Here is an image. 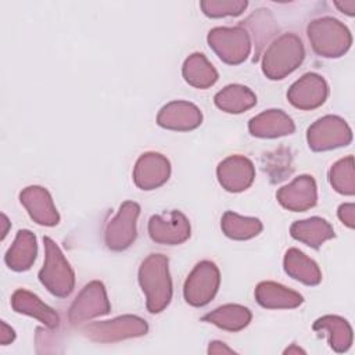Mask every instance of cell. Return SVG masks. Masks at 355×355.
I'll return each mask as SVG.
<instances>
[{
	"instance_id": "cell-1",
	"label": "cell",
	"mask_w": 355,
	"mask_h": 355,
	"mask_svg": "<svg viewBox=\"0 0 355 355\" xmlns=\"http://www.w3.org/2000/svg\"><path fill=\"white\" fill-rule=\"evenodd\" d=\"M169 261L162 254H150L139 268V284L146 295L150 313L162 312L172 300Z\"/></svg>"
},
{
	"instance_id": "cell-2",
	"label": "cell",
	"mask_w": 355,
	"mask_h": 355,
	"mask_svg": "<svg viewBox=\"0 0 355 355\" xmlns=\"http://www.w3.org/2000/svg\"><path fill=\"white\" fill-rule=\"evenodd\" d=\"M305 58V47L295 33L276 37L262 55V72L272 80H279L294 72Z\"/></svg>"
},
{
	"instance_id": "cell-3",
	"label": "cell",
	"mask_w": 355,
	"mask_h": 355,
	"mask_svg": "<svg viewBox=\"0 0 355 355\" xmlns=\"http://www.w3.org/2000/svg\"><path fill=\"white\" fill-rule=\"evenodd\" d=\"M306 35L312 50L326 58H338L344 55L351 44L352 35L349 29L337 18L319 17L306 26Z\"/></svg>"
},
{
	"instance_id": "cell-4",
	"label": "cell",
	"mask_w": 355,
	"mask_h": 355,
	"mask_svg": "<svg viewBox=\"0 0 355 355\" xmlns=\"http://www.w3.org/2000/svg\"><path fill=\"white\" fill-rule=\"evenodd\" d=\"M44 263L39 270L40 283L58 298L68 297L75 287V273L54 240L43 237Z\"/></svg>"
},
{
	"instance_id": "cell-5",
	"label": "cell",
	"mask_w": 355,
	"mask_h": 355,
	"mask_svg": "<svg viewBox=\"0 0 355 355\" xmlns=\"http://www.w3.org/2000/svg\"><path fill=\"white\" fill-rule=\"evenodd\" d=\"M209 47L229 65H237L247 60L251 51V37L243 26H218L208 32Z\"/></svg>"
},
{
	"instance_id": "cell-6",
	"label": "cell",
	"mask_w": 355,
	"mask_h": 355,
	"mask_svg": "<svg viewBox=\"0 0 355 355\" xmlns=\"http://www.w3.org/2000/svg\"><path fill=\"white\" fill-rule=\"evenodd\" d=\"M306 141L312 151H329L348 146L352 141V130L341 116L324 115L308 128Z\"/></svg>"
},
{
	"instance_id": "cell-7",
	"label": "cell",
	"mask_w": 355,
	"mask_h": 355,
	"mask_svg": "<svg viewBox=\"0 0 355 355\" xmlns=\"http://www.w3.org/2000/svg\"><path fill=\"white\" fill-rule=\"evenodd\" d=\"M83 334L96 343H115L144 336L148 326L144 319L135 315H123L111 320L93 322L82 327Z\"/></svg>"
},
{
	"instance_id": "cell-8",
	"label": "cell",
	"mask_w": 355,
	"mask_h": 355,
	"mask_svg": "<svg viewBox=\"0 0 355 355\" xmlns=\"http://www.w3.org/2000/svg\"><path fill=\"white\" fill-rule=\"evenodd\" d=\"M220 273L212 261H201L187 276L183 286V295L191 306H204L218 293Z\"/></svg>"
},
{
	"instance_id": "cell-9",
	"label": "cell",
	"mask_w": 355,
	"mask_h": 355,
	"mask_svg": "<svg viewBox=\"0 0 355 355\" xmlns=\"http://www.w3.org/2000/svg\"><path fill=\"white\" fill-rule=\"evenodd\" d=\"M140 215V205L135 201L121 204L118 214L107 223L104 230L105 245L112 251H123L136 240V223Z\"/></svg>"
},
{
	"instance_id": "cell-10",
	"label": "cell",
	"mask_w": 355,
	"mask_h": 355,
	"mask_svg": "<svg viewBox=\"0 0 355 355\" xmlns=\"http://www.w3.org/2000/svg\"><path fill=\"white\" fill-rule=\"evenodd\" d=\"M111 311V304L107 297L105 287L101 282L93 280L87 283L68 311V320L71 324H79L97 316L107 315Z\"/></svg>"
},
{
	"instance_id": "cell-11",
	"label": "cell",
	"mask_w": 355,
	"mask_h": 355,
	"mask_svg": "<svg viewBox=\"0 0 355 355\" xmlns=\"http://www.w3.org/2000/svg\"><path fill=\"white\" fill-rule=\"evenodd\" d=\"M148 234L158 244L178 245L190 237V222L180 211L153 215L148 219Z\"/></svg>"
},
{
	"instance_id": "cell-12",
	"label": "cell",
	"mask_w": 355,
	"mask_h": 355,
	"mask_svg": "<svg viewBox=\"0 0 355 355\" xmlns=\"http://www.w3.org/2000/svg\"><path fill=\"white\" fill-rule=\"evenodd\" d=\"M329 96V85L323 76L315 72H308L295 80L288 92L287 100L298 110H315L320 107Z\"/></svg>"
},
{
	"instance_id": "cell-13",
	"label": "cell",
	"mask_w": 355,
	"mask_h": 355,
	"mask_svg": "<svg viewBox=\"0 0 355 355\" xmlns=\"http://www.w3.org/2000/svg\"><path fill=\"white\" fill-rule=\"evenodd\" d=\"M171 176L169 159L155 151L141 154L133 168V182L141 190H154Z\"/></svg>"
},
{
	"instance_id": "cell-14",
	"label": "cell",
	"mask_w": 355,
	"mask_h": 355,
	"mask_svg": "<svg viewBox=\"0 0 355 355\" xmlns=\"http://www.w3.org/2000/svg\"><path fill=\"white\" fill-rule=\"evenodd\" d=\"M216 176L226 191L240 193L252 184L255 179V166L247 157L234 154L225 158L218 165Z\"/></svg>"
},
{
	"instance_id": "cell-15",
	"label": "cell",
	"mask_w": 355,
	"mask_h": 355,
	"mask_svg": "<svg viewBox=\"0 0 355 355\" xmlns=\"http://www.w3.org/2000/svg\"><path fill=\"white\" fill-rule=\"evenodd\" d=\"M276 198L283 208L293 212H304L316 205V182L309 175L297 176L291 183L277 190Z\"/></svg>"
},
{
	"instance_id": "cell-16",
	"label": "cell",
	"mask_w": 355,
	"mask_h": 355,
	"mask_svg": "<svg viewBox=\"0 0 355 355\" xmlns=\"http://www.w3.org/2000/svg\"><path fill=\"white\" fill-rule=\"evenodd\" d=\"M202 122V112L201 110L190 103L183 100H175L168 104H165L158 115H157V123L161 128L169 129V130H179V132H187L198 128Z\"/></svg>"
},
{
	"instance_id": "cell-17",
	"label": "cell",
	"mask_w": 355,
	"mask_h": 355,
	"mask_svg": "<svg viewBox=\"0 0 355 355\" xmlns=\"http://www.w3.org/2000/svg\"><path fill=\"white\" fill-rule=\"evenodd\" d=\"M19 201L28 211L31 219L42 226H55L60 214L54 205L51 194L42 186H28L19 193Z\"/></svg>"
},
{
	"instance_id": "cell-18",
	"label": "cell",
	"mask_w": 355,
	"mask_h": 355,
	"mask_svg": "<svg viewBox=\"0 0 355 355\" xmlns=\"http://www.w3.org/2000/svg\"><path fill=\"white\" fill-rule=\"evenodd\" d=\"M248 130L255 137L276 139L291 135L295 130V125L284 111L266 110L250 119Z\"/></svg>"
},
{
	"instance_id": "cell-19",
	"label": "cell",
	"mask_w": 355,
	"mask_h": 355,
	"mask_svg": "<svg viewBox=\"0 0 355 355\" xmlns=\"http://www.w3.org/2000/svg\"><path fill=\"white\" fill-rule=\"evenodd\" d=\"M11 306L17 313L32 316L49 329H57L60 326L58 313L51 306L44 304L36 294L25 288H18L14 291L11 297Z\"/></svg>"
},
{
	"instance_id": "cell-20",
	"label": "cell",
	"mask_w": 355,
	"mask_h": 355,
	"mask_svg": "<svg viewBox=\"0 0 355 355\" xmlns=\"http://www.w3.org/2000/svg\"><path fill=\"white\" fill-rule=\"evenodd\" d=\"M257 302L266 309H293L304 302V297L276 282H261L254 291Z\"/></svg>"
},
{
	"instance_id": "cell-21",
	"label": "cell",
	"mask_w": 355,
	"mask_h": 355,
	"mask_svg": "<svg viewBox=\"0 0 355 355\" xmlns=\"http://www.w3.org/2000/svg\"><path fill=\"white\" fill-rule=\"evenodd\" d=\"M37 255L36 236L26 229L18 230L14 243L7 250L4 261L11 270L24 272L31 269Z\"/></svg>"
},
{
	"instance_id": "cell-22",
	"label": "cell",
	"mask_w": 355,
	"mask_h": 355,
	"mask_svg": "<svg viewBox=\"0 0 355 355\" xmlns=\"http://www.w3.org/2000/svg\"><path fill=\"white\" fill-rule=\"evenodd\" d=\"M312 329L315 331L326 333L329 345L334 352H347L352 345V327L348 320L341 316L324 315L315 320Z\"/></svg>"
},
{
	"instance_id": "cell-23",
	"label": "cell",
	"mask_w": 355,
	"mask_h": 355,
	"mask_svg": "<svg viewBox=\"0 0 355 355\" xmlns=\"http://www.w3.org/2000/svg\"><path fill=\"white\" fill-rule=\"evenodd\" d=\"M290 234L297 241L312 248H319L324 241L336 236L333 226L320 216L295 220L290 227Z\"/></svg>"
},
{
	"instance_id": "cell-24",
	"label": "cell",
	"mask_w": 355,
	"mask_h": 355,
	"mask_svg": "<svg viewBox=\"0 0 355 355\" xmlns=\"http://www.w3.org/2000/svg\"><path fill=\"white\" fill-rule=\"evenodd\" d=\"M283 268L290 277L306 286H318L322 282V272L318 263L298 248L286 251Z\"/></svg>"
},
{
	"instance_id": "cell-25",
	"label": "cell",
	"mask_w": 355,
	"mask_h": 355,
	"mask_svg": "<svg viewBox=\"0 0 355 355\" xmlns=\"http://www.w3.org/2000/svg\"><path fill=\"white\" fill-rule=\"evenodd\" d=\"M184 80L197 89H208L218 80V71L202 53L190 54L182 67Z\"/></svg>"
},
{
	"instance_id": "cell-26",
	"label": "cell",
	"mask_w": 355,
	"mask_h": 355,
	"mask_svg": "<svg viewBox=\"0 0 355 355\" xmlns=\"http://www.w3.org/2000/svg\"><path fill=\"white\" fill-rule=\"evenodd\" d=\"M214 101L219 110L227 114H241L257 104V96L247 86L233 83L218 92Z\"/></svg>"
},
{
	"instance_id": "cell-27",
	"label": "cell",
	"mask_w": 355,
	"mask_h": 355,
	"mask_svg": "<svg viewBox=\"0 0 355 355\" xmlns=\"http://www.w3.org/2000/svg\"><path fill=\"white\" fill-rule=\"evenodd\" d=\"M252 313L247 306L239 304H226L202 316V320L227 331H240L248 326Z\"/></svg>"
},
{
	"instance_id": "cell-28",
	"label": "cell",
	"mask_w": 355,
	"mask_h": 355,
	"mask_svg": "<svg viewBox=\"0 0 355 355\" xmlns=\"http://www.w3.org/2000/svg\"><path fill=\"white\" fill-rule=\"evenodd\" d=\"M262 222L258 218L241 216L233 211H226L220 219V229L229 239L250 240L262 232Z\"/></svg>"
},
{
	"instance_id": "cell-29",
	"label": "cell",
	"mask_w": 355,
	"mask_h": 355,
	"mask_svg": "<svg viewBox=\"0 0 355 355\" xmlns=\"http://www.w3.org/2000/svg\"><path fill=\"white\" fill-rule=\"evenodd\" d=\"M329 182L331 187L344 196L355 194V173H354V157L348 155L338 159L331 165L329 171Z\"/></svg>"
},
{
	"instance_id": "cell-30",
	"label": "cell",
	"mask_w": 355,
	"mask_h": 355,
	"mask_svg": "<svg viewBox=\"0 0 355 355\" xmlns=\"http://www.w3.org/2000/svg\"><path fill=\"white\" fill-rule=\"evenodd\" d=\"M247 6L245 0H205L200 3L202 12L211 18L240 15Z\"/></svg>"
},
{
	"instance_id": "cell-31",
	"label": "cell",
	"mask_w": 355,
	"mask_h": 355,
	"mask_svg": "<svg viewBox=\"0 0 355 355\" xmlns=\"http://www.w3.org/2000/svg\"><path fill=\"white\" fill-rule=\"evenodd\" d=\"M338 219L349 229L355 227V205L352 202L341 204L337 209Z\"/></svg>"
},
{
	"instance_id": "cell-32",
	"label": "cell",
	"mask_w": 355,
	"mask_h": 355,
	"mask_svg": "<svg viewBox=\"0 0 355 355\" xmlns=\"http://www.w3.org/2000/svg\"><path fill=\"white\" fill-rule=\"evenodd\" d=\"M15 340V331L4 322H0V344L7 345Z\"/></svg>"
},
{
	"instance_id": "cell-33",
	"label": "cell",
	"mask_w": 355,
	"mask_h": 355,
	"mask_svg": "<svg viewBox=\"0 0 355 355\" xmlns=\"http://www.w3.org/2000/svg\"><path fill=\"white\" fill-rule=\"evenodd\" d=\"M208 354H234V351L222 341H212L209 343Z\"/></svg>"
},
{
	"instance_id": "cell-34",
	"label": "cell",
	"mask_w": 355,
	"mask_h": 355,
	"mask_svg": "<svg viewBox=\"0 0 355 355\" xmlns=\"http://www.w3.org/2000/svg\"><path fill=\"white\" fill-rule=\"evenodd\" d=\"M334 6L344 14L352 17L355 15V0H348V1H336Z\"/></svg>"
},
{
	"instance_id": "cell-35",
	"label": "cell",
	"mask_w": 355,
	"mask_h": 355,
	"mask_svg": "<svg viewBox=\"0 0 355 355\" xmlns=\"http://www.w3.org/2000/svg\"><path fill=\"white\" fill-rule=\"evenodd\" d=\"M1 220H3V225H4L3 233H1V240H3L6 237V234H7V227H8V219H7V216L4 214H1Z\"/></svg>"
},
{
	"instance_id": "cell-36",
	"label": "cell",
	"mask_w": 355,
	"mask_h": 355,
	"mask_svg": "<svg viewBox=\"0 0 355 355\" xmlns=\"http://www.w3.org/2000/svg\"><path fill=\"white\" fill-rule=\"evenodd\" d=\"M293 352H297V354H300V352H302V354H305V351L304 349H301V348H298V347H290V348H287L286 351H284V354H293Z\"/></svg>"
}]
</instances>
